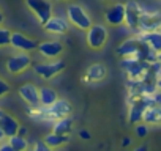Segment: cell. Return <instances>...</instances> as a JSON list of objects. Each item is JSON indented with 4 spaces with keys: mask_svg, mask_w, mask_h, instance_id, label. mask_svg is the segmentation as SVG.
Listing matches in <instances>:
<instances>
[{
    "mask_svg": "<svg viewBox=\"0 0 161 151\" xmlns=\"http://www.w3.org/2000/svg\"><path fill=\"white\" fill-rule=\"evenodd\" d=\"M136 134H137V137H145L147 135V126H144V124H139V126H136Z\"/></svg>",
    "mask_w": 161,
    "mask_h": 151,
    "instance_id": "4316f807",
    "label": "cell"
},
{
    "mask_svg": "<svg viewBox=\"0 0 161 151\" xmlns=\"http://www.w3.org/2000/svg\"><path fill=\"white\" fill-rule=\"evenodd\" d=\"M142 46V39L141 38H131L123 41L119 47H117V54L120 57H136L139 49Z\"/></svg>",
    "mask_w": 161,
    "mask_h": 151,
    "instance_id": "9c48e42d",
    "label": "cell"
},
{
    "mask_svg": "<svg viewBox=\"0 0 161 151\" xmlns=\"http://www.w3.org/2000/svg\"><path fill=\"white\" fill-rule=\"evenodd\" d=\"M0 129L5 132L7 137H11L19 132V123L16 118L10 117L8 113H2V117H0Z\"/></svg>",
    "mask_w": 161,
    "mask_h": 151,
    "instance_id": "4fadbf2b",
    "label": "cell"
},
{
    "mask_svg": "<svg viewBox=\"0 0 161 151\" xmlns=\"http://www.w3.org/2000/svg\"><path fill=\"white\" fill-rule=\"evenodd\" d=\"M142 13H144L142 7L136 2H128L125 5V22L131 30H136V32L139 30V21H141Z\"/></svg>",
    "mask_w": 161,
    "mask_h": 151,
    "instance_id": "5b68a950",
    "label": "cell"
},
{
    "mask_svg": "<svg viewBox=\"0 0 161 151\" xmlns=\"http://www.w3.org/2000/svg\"><path fill=\"white\" fill-rule=\"evenodd\" d=\"M44 142H46L51 148H55V146H62V145L68 143V142H69V135L52 132V134H49V135L44 137Z\"/></svg>",
    "mask_w": 161,
    "mask_h": 151,
    "instance_id": "7402d4cb",
    "label": "cell"
},
{
    "mask_svg": "<svg viewBox=\"0 0 161 151\" xmlns=\"http://www.w3.org/2000/svg\"><path fill=\"white\" fill-rule=\"evenodd\" d=\"M144 43H147L153 50L161 52V32L158 30H152V32H141L139 36Z\"/></svg>",
    "mask_w": 161,
    "mask_h": 151,
    "instance_id": "2e32d148",
    "label": "cell"
},
{
    "mask_svg": "<svg viewBox=\"0 0 161 151\" xmlns=\"http://www.w3.org/2000/svg\"><path fill=\"white\" fill-rule=\"evenodd\" d=\"M106 22L111 25H120L125 22V5L117 3L106 10Z\"/></svg>",
    "mask_w": 161,
    "mask_h": 151,
    "instance_id": "30bf717a",
    "label": "cell"
},
{
    "mask_svg": "<svg viewBox=\"0 0 161 151\" xmlns=\"http://www.w3.org/2000/svg\"><path fill=\"white\" fill-rule=\"evenodd\" d=\"M44 29L47 30V32H51V33H65L66 30H68V22L65 21V19H62V18H52L51 16V19L44 24Z\"/></svg>",
    "mask_w": 161,
    "mask_h": 151,
    "instance_id": "ac0fdd59",
    "label": "cell"
},
{
    "mask_svg": "<svg viewBox=\"0 0 161 151\" xmlns=\"http://www.w3.org/2000/svg\"><path fill=\"white\" fill-rule=\"evenodd\" d=\"M38 50L43 57H47V58H55L60 55V52L63 50V46L57 41H46V43H41L38 44Z\"/></svg>",
    "mask_w": 161,
    "mask_h": 151,
    "instance_id": "9a60e30c",
    "label": "cell"
},
{
    "mask_svg": "<svg viewBox=\"0 0 161 151\" xmlns=\"http://www.w3.org/2000/svg\"><path fill=\"white\" fill-rule=\"evenodd\" d=\"M10 44H11L13 47L19 49V50H32V49L38 47V44H36L33 39L27 38V36L22 35V33H11V43H10Z\"/></svg>",
    "mask_w": 161,
    "mask_h": 151,
    "instance_id": "5bb4252c",
    "label": "cell"
},
{
    "mask_svg": "<svg viewBox=\"0 0 161 151\" xmlns=\"http://www.w3.org/2000/svg\"><path fill=\"white\" fill-rule=\"evenodd\" d=\"M32 60L27 54H19V55H14V57H10L8 61H7V69L11 72V74H19L22 72L24 69H27L30 66Z\"/></svg>",
    "mask_w": 161,
    "mask_h": 151,
    "instance_id": "ba28073f",
    "label": "cell"
},
{
    "mask_svg": "<svg viewBox=\"0 0 161 151\" xmlns=\"http://www.w3.org/2000/svg\"><path fill=\"white\" fill-rule=\"evenodd\" d=\"M65 69V63L63 61H52V63H38L35 65V72L38 76H41L43 79H51L54 76H57L58 72H62Z\"/></svg>",
    "mask_w": 161,
    "mask_h": 151,
    "instance_id": "52a82bcc",
    "label": "cell"
},
{
    "mask_svg": "<svg viewBox=\"0 0 161 151\" xmlns=\"http://www.w3.org/2000/svg\"><path fill=\"white\" fill-rule=\"evenodd\" d=\"M158 19H159V27H161V11L158 13Z\"/></svg>",
    "mask_w": 161,
    "mask_h": 151,
    "instance_id": "836d02e7",
    "label": "cell"
},
{
    "mask_svg": "<svg viewBox=\"0 0 161 151\" xmlns=\"http://www.w3.org/2000/svg\"><path fill=\"white\" fill-rule=\"evenodd\" d=\"M49 148H51V146H49L44 140H43V142H36L35 146H33L35 151H49Z\"/></svg>",
    "mask_w": 161,
    "mask_h": 151,
    "instance_id": "d4e9b609",
    "label": "cell"
},
{
    "mask_svg": "<svg viewBox=\"0 0 161 151\" xmlns=\"http://www.w3.org/2000/svg\"><path fill=\"white\" fill-rule=\"evenodd\" d=\"M8 91H10V85H8L5 81H2V79H0V98H2V96H5Z\"/></svg>",
    "mask_w": 161,
    "mask_h": 151,
    "instance_id": "484cf974",
    "label": "cell"
},
{
    "mask_svg": "<svg viewBox=\"0 0 161 151\" xmlns=\"http://www.w3.org/2000/svg\"><path fill=\"white\" fill-rule=\"evenodd\" d=\"M106 76V68L101 63H95L87 69V76L84 77V82H93V81H101Z\"/></svg>",
    "mask_w": 161,
    "mask_h": 151,
    "instance_id": "d6986e66",
    "label": "cell"
},
{
    "mask_svg": "<svg viewBox=\"0 0 161 151\" xmlns=\"http://www.w3.org/2000/svg\"><path fill=\"white\" fill-rule=\"evenodd\" d=\"M11 43V32L7 29H0V47L8 46Z\"/></svg>",
    "mask_w": 161,
    "mask_h": 151,
    "instance_id": "cb8c5ba5",
    "label": "cell"
},
{
    "mask_svg": "<svg viewBox=\"0 0 161 151\" xmlns=\"http://www.w3.org/2000/svg\"><path fill=\"white\" fill-rule=\"evenodd\" d=\"M8 142H10V145L13 146L14 151H24V149H27V140H25L24 135H21V134H16V135L8 137Z\"/></svg>",
    "mask_w": 161,
    "mask_h": 151,
    "instance_id": "603a6c76",
    "label": "cell"
},
{
    "mask_svg": "<svg viewBox=\"0 0 161 151\" xmlns=\"http://www.w3.org/2000/svg\"><path fill=\"white\" fill-rule=\"evenodd\" d=\"M79 135H80V138H86V140H87V138H90L89 132H86V131H80V132H79Z\"/></svg>",
    "mask_w": 161,
    "mask_h": 151,
    "instance_id": "f1b7e54d",
    "label": "cell"
},
{
    "mask_svg": "<svg viewBox=\"0 0 161 151\" xmlns=\"http://www.w3.org/2000/svg\"><path fill=\"white\" fill-rule=\"evenodd\" d=\"M73 129V120L69 117H63V118H58L55 120V124H54V132L57 134H65L68 135Z\"/></svg>",
    "mask_w": 161,
    "mask_h": 151,
    "instance_id": "44dd1931",
    "label": "cell"
},
{
    "mask_svg": "<svg viewBox=\"0 0 161 151\" xmlns=\"http://www.w3.org/2000/svg\"><path fill=\"white\" fill-rule=\"evenodd\" d=\"M38 91H40V104H41V106H44V107H47V106L54 104V102L58 99V98H57V93H55L52 88L43 87V88H40Z\"/></svg>",
    "mask_w": 161,
    "mask_h": 151,
    "instance_id": "ffe728a7",
    "label": "cell"
},
{
    "mask_svg": "<svg viewBox=\"0 0 161 151\" xmlns=\"http://www.w3.org/2000/svg\"><path fill=\"white\" fill-rule=\"evenodd\" d=\"M44 107V106H43ZM71 104L65 99H57L54 104L44 107V120H58L71 113Z\"/></svg>",
    "mask_w": 161,
    "mask_h": 151,
    "instance_id": "277c9868",
    "label": "cell"
},
{
    "mask_svg": "<svg viewBox=\"0 0 161 151\" xmlns=\"http://www.w3.org/2000/svg\"><path fill=\"white\" fill-rule=\"evenodd\" d=\"M159 19H158V13L152 14V13H142L141 21H139V30L137 32H152V30H159Z\"/></svg>",
    "mask_w": 161,
    "mask_h": 151,
    "instance_id": "8fae6325",
    "label": "cell"
},
{
    "mask_svg": "<svg viewBox=\"0 0 161 151\" xmlns=\"http://www.w3.org/2000/svg\"><path fill=\"white\" fill-rule=\"evenodd\" d=\"M66 14H68L69 22H73L77 29H80V30H89L90 29L92 21L87 16V13L80 8L79 5H69L66 8Z\"/></svg>",
    "mask_w": 161,
    "mask_h": 151,
    "instance_id": "7a4b0ae2",
    "label": "cell"
},
{
    "mask_svg": "<svg viewBox=\"0 0 161 151\" xmlns=\"http://www.w3.org/2000/svg\"><path fill=\"white\" fill-rule=\"evenodd\" d=\"M156 60L161 63V52H158V55H156Z\"/></svg>",
    "mask_w": 161,
    "mask_h": 151,
    "instance_id": "1f68e13d",
    "label": "cell"
},
{
    "mask_svg": "<svg viewBox=\"0 0 161 151\" xmlns=\"http://www.w3.org/2000/svg\"><path fill=\"white\" fill-rule=\"evenodd\" d=\"M2 22H3V13L0 11V24H2Z\"/></svg>",
    "mask_w": 161,
    "mask_h": 151,
    "instance_id": "d6a6232c",
    "label": "cell"
},
{
    "mask_svg": "<svg viewBox=\"0 0 161 151\" xmlns=\"http://www.w3.org/2000/svg\"><path fill=\"white\" fill-rule=\"evenodd\" d=\"M156 88H158V90H161V77L156 81Z\"/></svg>",
    "mask_w": 161,
    "mask_h": 151,
    "instance_id": "4dcf8cb0",
    "label": "cell"
},
{
    "mask_svg": "<svg viewBox=\"0 0 161 151\" xmlns=\"http://www.w3.org/2000/svg\"><path fill=\"white\" fill-rule=\"evenodd\" d=\"M108 38V30L103 25H90V29L87 30V44L92 49H100L104 46Z\"/></svg>",
    "mask_w": 161,
    "mask_h": 151,
    "instance_id": "8992f818",
    "label": "cell"
},
{
    "mask_svg": "<svg viewBox=\"0 0 161 151\" xmlns=\"http://www.w3.org/2000/svg\"><path fill=\"white\" fill-rule=\"evenodd\" d=\"M5 137H7V135H5V132H3L2 129H0V142H2V140H3Z\"/></svg>",
    "mask_w": 161,
    "mask_h": 151,
    "instance_id": "f546056e",
    "label": "cell"
},
{
    "mask_svg": "<svg viewBox=\"0 0 161 151\" xmlns=\"http://www.w3.org/2000/svg\"><path fill=\"white\" fill-rule=\"evenodd\" d=\"M0 151H14V149H13V146L10 145V142H8V143H5V145H0Z\"/></svg>",
    "mask_w": 161,
    "mask_h": 151,
    "instance_id": "83f0119b",
    "label": "cell"
},
{
    "mask_svg": "<svg viewBox=\"0 0 161 151\" xmlns=\"http://www.w3.org/2000/svg\"><path fill=\"white\" fill-rule=\"evenodd\" d=\"M152 104H155V98L152 95H137L134 98V101H131V107H130V115L128 120L131 124H136L139 121H142L144 112L147 110V107H150Z\"/></svg>",
    "mask_w": 161,
    "mask_h": 151,
    "instance_id": "6da1fadb",
    "label": "cell"
},
{
    "mask_svg": "<svg viewBox=\"0 0 161 151\" xmlns=\"http://www.w3.org/2000/svg\"><path fill=\"white\" fill-rule=\"evenodd\" d=\"M19 95L21 98L29 104V106H38L40 104V91L35 85L32 84H25L19 88Z\"/></svg>",
    "mask_w": 161,
    "mask_h": 151,
    "instance_id": "7c38bea8",
    "label": "cell"
},
{
    "mask_svg": "<svg viewBox=\"0 0 161 151\" xmlns=\"http://www.w3.org/2000/svg\"><path fill=\"white\" fill-rule=\"evenodd\" d=\"M142 121L147 124H159L161 123V106L155 102L150 107H147V110L144 112Z\"/></svg>",
    "mask_w": 161,
    "mask_h": 151,
    "instance_id": "e0dca14e",
    "label": "cell"
},
{
    "mask_svg": "<svg viewBox=\"0 0 161 151\" xmlns=\"http://www.w3.org/2000/svg\"><path fill=\"white\" fill-rule=\"evenodd\" d=\"M27 7L30 8L32 13H35V16L38 18V21L44 25L51 16H52V5L47 0H25Z\"/></svg>",
    "mask_w": 161,
    "mask_h": 151,
    "instance_id": "3957f363",
    "label": "cell"
}]
</instances>
